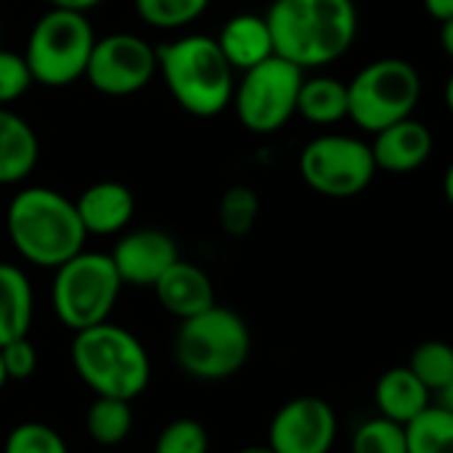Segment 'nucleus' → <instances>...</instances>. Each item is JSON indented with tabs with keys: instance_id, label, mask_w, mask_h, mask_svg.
I'll use <instances>...</instances> for the list:
<instances>
[{
	"instance_id": "f257e3e1",
	"label": "nucleus",
	"mask_w": 453,
	"mask_h": 453,
	"mask_svg": "<svg viewBox=\"0 0 453 453\" xmlns=\"http://www.w3.org/2000/svg\"><path fill=\"white\" fill-rule=\"evenodd\" d=\"M265 21L273 53L303 72L342 58L358 35L353 0H273Z\"/></svg>"
},
{
	"instance_id": "f03ea898",
	"label": "nucleus",
	"mask_w": 453,
	"mask_h": 453,
	"mask_svg": "<svg viewBox=\"0 0 453 453\" xmlns=\"http://www.w3.org/2000/svg\"><path fill=\"white\" fill-rule=\"evenodd\" d=\"M5 228L21 260L50 271L82 252L88 239L74 202L45 186H29L11 199Z\"/></svg>"
},
{
	"instance_id": "7ed1b4c3",
	"label": "nucleus",
	"mask_w": 453,
	"mask_h": 453,
	"mask_svg": "<svg viewBox=\"0 0 453 453\" xmlns=\"http://www.w3.org/2000/svg\"><path fill=\"white\" fill-rule=\"evenodd\" d=\"M72 366L93 395L135 401L151 382V358L125 326L104 321L74 332Z\"/></svg>"
},
{
	"instance_id": "20e7f679",
	"label": "nucleus",
	"mask_w": 453,
	"mask_h": 453,
	"mask_svg": "<svg viewBox=\"0 0 453 453\" xmlns=\"http://www.w3.org/2000/svg\"><path fill=\"white\" fill-rule=\"evenodd\" d=\"M157 72L175 104L194 117L210 119L231 106L234 69L210 35H186L159 45Z\"/></svg>"
},
{
	"instance_id": "39448f33",
	"label": "nucleus",
	"mask_w": 453,
	"mask_h": 453,
	"mask_svg": "<svg viewBox=\"0 0 453 453\" xmlns=\"http://www.w3.org/2000/svg\"><path fill=\"white\" fill-rule=\"evenodd\" d=\"M252 353V334L247 321L223 305L180 321L173 342V356L180 372L199 382H223L236 377Z\"/></svg>"
},
{
	"instance_id": "423d86ee",
	"label": "nucleus",
	"mask_w": 453,
	"mask_h": 453,
	"mask_svg": "<svg viewBox=\"0 0 453 453\" xmlns=\"http://www.w3.org/2000/svg\"><path fill=\"white\" fill-rule=\"evenodd\" d=\"M122 281L106 252H77L58 268H53L50 303L56 319L69 332L109 321L119 303Z\"/></svg>"
},
{
	"instance_id": "0eeeda50",
	"label": "nucleus",
	"mask_w": 453,
	"mask_h": 453,
	"mask_svg": "<svg viewBox=\"0 0 453 453\" xmlns=\"http://www.w3.org/2000/svg\"><path fill=\"white\" fill-rule=\"evenodd\" d=\"M96 42V32L85 13L50 5L32 27L24 48L32 82L45 88H66L85 77V66Z\"/></svg>"
},
{
	"instance_id": "6e6552de",
	"label": "nucleus",
	"mask_w": 453,
	"mask_h": 453,
	"mask_svg": "<svg viewBox=\"0 0 453 453\" xmlns=\"http://www.w3.org/2000/svg\"><path fill=\"white\" fill-rule=\"evenodd\" d=\"M422 98V77L406 58H377L348 82V119L377 133L393 122L414 117Z\"/></svg>"
},
{
	"instance_id": "1a4fd4ad",
	"label": "nucleus",
	"mask_w": 453,
	"mask_h": 453,
	"mask_svg": "<svg viewBox=\"0 0 453 453\" xmlns=\"http://www.w3.org/2000/svg\"><path fill=\"white\" fill-rule=\"evenodd\" d=\"M303 77L305 72L281 56H271L242 72L231 96L239 122L257 135L279 133L295 117Z\"/></svg>"
},
{
	"instance_id": "9d476101",
	"label": "nucleus",
	"mask_w": 453,
	"mask_h": 453,
	"mask_svg": "<svg viewBox=\"0 0 453 453\" xmlns=\"http://www.w3.org/2000/svg\"><path fill=\"white\" fill-rule=\"evenodd\" d=\"M300 175L321 196L350 199L369 188L377 167L366 141L356 135L329 133L313 138L303 149Z\"/></svg>"
},
{
	"instance_id": "9b49d317",
	"label": "nucleus",
	"mask_w": 453,
	"mask_h": 453,
	"mask_svg": "<svg viewBox=\"0 0 453 453\" xmlns=\"http://www.w3.org/2000/svg\"><path fill=\"white\" fill-rule=\"evenodd\" d=\"M154 74L157 48L130 32L96 37L85 66V80L93 85V90L111 98L141 93L154 80Z\"/></svg>"
},
{
	"instance_id": "f8f14e48",
	"label": "nucleus",
	"mask_w": 453,
	"mask_h": 453,
	"mask_svg": "<svg viewBox=\"0 0 453 453\" xmlns=\"http://www.w3.org/2000/svg\"><path fill=\"white\" fill-rule=\"evenodd\" d=\"M337 433V411L326 398L297 395L271 417L265 446L273 453H332Z\"/></svg>"
},
{
	"instance_id": "ddd939ff",
	"label": "nucleus",
	"mask_w": 453,
	"mask_h": 453,
	"mask_svg": "<svg viewBox=\"0 0 453 453\" xmlns=\"http://www.w3.org/2000/svg\"><path fill=\"white\" fill-rule=\"evenodd\" d=\"M122 287H154L159 276L180 257L178 244L167 231L135 228L117 239L109 252Z\"/></svg>"
},
{
	"instance_id": "4468645a",
	"label": "nucleus",
	"mask_w": 453,
	"mask_h": 453,
	"mask_svg": "<svg viewBox=\"0 0 453 453\" xmlns=\"http://www.w3.org/2000/svg\"><path fill=\"white\" fill-rule=\"evenodd\" d=\"M435 138L430 127L414 117H406L401 122H393L374 133V141L369 143L372 159L377 173H393V175H409L419 170L430 154H433Z\"/></svg>"
},
{
	"instance_id": "2eb2a0df",
	"label": "nucleus",
	"mask_w": 453,
	"mask_h": 453,
	"mask_svg": "<svg viewBox=\"0 0 453 453\" xmlns=\"http://www.w3.org/2000/svg\"><path fill=\"white\" fill-rule=\"evenodd\" d=\"M74 207L88 236H114L127 231L135 215V196L119 180H98L74 199Z\"/></svg>"
},
{
	"instance_id": "dca6fc26",
	"label": "nucleus",
	"mask_w": 453,
	"mask_h": 453,
	"mask_svg": "<svg viewBox=\"0 0 453 453\" xmlns=\"http://www.w3.org/2000/svg\"><path fill=\"white\" fill-rule=\"evenodd\" d=\"M151 289L157 292L159 305L178 321H186L215 305V287L207 271L180 257L159 276Z\"/></svg>"
},
{
	"instance_id": "f3484780",
	"label": "nucleus",
	"mask_w": 453,
	"mask_h": 453,
	"mask_svg": "<svg viewBox=\"0 0 453 453\" xmlns=\"http://www.w3.org/2000/svg\"><path fill=\"white\" fill-rule=\"evenodd\" d=\"M215 42H218L223 58L228 61V66L234 72H247L255 64L276 56L268 21L260 13H236V16H231L223 24Z\"/></svg>"
},
{
	"instance_id": "a211bd4d",
	"label": "nucleus",
	"mask_w": 453,
	"mask_h": 453,
	"mask_svg": "<svg viewBox=\"0 0 453 453\" xmlns=\"http://www.w3.org/2000/svg\"><path fill=\"white\" fill-rule=\"evenodd\" d=\"M40 159V141L32 125L16 111L0 106V186L21 183Z\"/></svg>"
},
{
	"instance_id": "6ab92c4d",
	"label": "nucleus",
	"mask_w": 453,
	"mask_h": 453,
	"mask_svg": "<svg viewBox=\"0 0 453 453\" xmlns=\"http://www.w3.org/2000/svg\"><path fill=\"white\" fill-rule=\"evenodd\" d=\"M430 403H433L430 390L411 374L409 366H393L377 380L374 388L377 414L395 425H409Z\"/></svg>"
},
{
	"instance_id": "aec40b11",
	"label": "nucleus",
	"mask_w": 453,
	"mask_h": 453,
	"mask_svg": "<svg viewBox=\"0 0 453 453\" xmlns=\"http://www.w3.org/2000/svg\"><path fill=\"white\" fill-rule=\"evenodd\" d=\"M35 321V289L29 276L11 263H0V348L27 337Z\"/></svg>"
},
{
	"instance_id": "412c9836",
	"label": "nucleus",
	"mask_w": 453,
	"mask_h": 453,
	"mask_svg": "<svg viewBox=\"0 0 453 453\" xmlns=\"http://www.w3.org/2000/svg\"><path fill=\"white\" fill-rule=\"evenodd\" d=\"M295 114L313 125H337L348 119V82L326 74L303 77Z\"/></svg>"
},
{
	"instance_id": "4be33fe9",
	"label": "nucleus",
	"mask_w": 453,
	"mask_h": 453,
	"mask_svg": "<svg viewBox=\"0 0 453 453\" xmlns=\"http://www.w3.org/2000/svg\"><path fill=\"white\" fill-rule=\"evenodd\" d=\"M406 366L430 390L433 401L453 406V350L449 342H443V340L419 342L411 350V358H409Z\"/></svg>"
},
{
	"instance_id": "5701e85b",
	"label": "nucleus",
	"mask_w": 453,
	"mask_h": 453,
	"mask_svg": "<svg viewBox=\"0 0 453 453\" xmlns=\"http://www.w3.org/2000/svg\"><path fill=\"white\" fill-rule=\"evenodd\" d=\"M406 453H453V406L433 401L403 425Z\"/></svg>"
},
{
	"instance_id": "b1692460",
	"label": "nucleus",
	"mask_w": 453,
	"mask_h": 453,
	"mask_svg": "<svg viewBox=\"0 0 453 453\" xmlns=\"http://www.w3.org/2000/svg\"><path fill=\"white\" fill-rule=\"evenodd\" d=\"M135 425L133 417V401L122 398H104L96 395L93 403L85 411V433L98 446H119L130 438Z\"/></svg>"
},
{
	"instance_id": "393cba45",
	"label": "nucleus",
	"mask_w": 453,
	"mask_h": 453,
	"mask_svg": "<svg viewBox=\"0 0 453 453\" xmlns=\"http://www.w3.org/2000/svg\"><path fill=\"white\" fill-rule=\"evenodd\" d=\"M257 218H260V196L255 188L236 183L223 191L218 204V220L231 239H244L255 228Z\"/></svg>"
},
{
	"instance_id": "a878e982",
	"label": "nucleus",
	"mask_w": 453,
	"mask_h": 453,
	"mask_svg": "<svg viewBox=\"0 0 453 453\" xmlns=\"http://www.w3.org/2000/svg\"><path fill=\"white\" fill-rule=\"evenodd\" d=\"M210 0H135L143 24L154 29H180L207 11Z\"/></svg>"
},
{
	"instance_id": "bb28decb",
	"label": "nucleus",
	"mask_w": 453,
	"mask_h": 453,
	"mask_svg": "<svg viewBox=\"0 0 453 453\" xmlns=\"http://www.w3.org/2000/svg\"><path fill=\"white\" fill-rule=\"evenodd\" d=\"M350 453H406L403 425H395L380 414L361 422L353 433Z\"/></svg>"
},
{
	"instance_id": "cd10ccee",
	"label": "nucleus",
	"mask_w": 453,
	"mask_h": 453,
	"mask_svg": "<svg viewBox=\"0 0 453 453\" xmlns=\"http://www.w3.org/2000/svg\"><path fill=\"white\" fill-rule=\"evenodd\" d=\"M3 453H69L64 435L45 422H21L8 438Z\"/></svg>"
},
{
	"instance_id": "c85d7f7f",
	"label": "nucleus",
	"mask_w": 453,
	"mask_h": 453,
	"mask_svg": "<svg viewBox=\"0 0 453 453\" xmlns=\"http://www.w3.org/2000/svg\"><path fill=\"white\" fill-rule=\"evenodd\" d=\"M154 453H210V435L199 419L180 417L162 427Z\"/></svg>"
},
{
	"instance_id": "c756f323",
	"label": "nucleus",
	"mask_w": 453,
	"mask_h": 453,
	"mask_svg": "<svg viewBox=\"0 0 453 453\" xmlns=\"http://www.w3.org/2000/svg\"><path fill=\"white\" fill-rule=\"evenodd\" d=\"M32 74L21 53L0 48V106L19 101L32 88Z\"/></svg>"
},
{
	"instance_id": "7c9ffc66",
	"label": "nucleus",
	"mask_w": 453,
	"mask_h": 453,
	"mask_svg": "<svg viewBox=\"0 0 453 453\" xmlns=\"http://www.w3.org/2000/svg\"><path fill=\"white\" fill-rule=\"evenodd\" d=\"M0 364L8 377V382H24L37 372V348L32 345L29 334L11 340L0 348Z\"/></svg>"
},
{
	"instance_id": "2f4dec72",
	"label": "nucleus",
	"mask_w": 453,
	"mask_h": 453,
	"mask_svg": "<svg viewBox=\"0 0 453 453\" xmlns=\"http://www.w3.org/2000/svg\"><path fill=\"white\" fill-rule=\"evenodd\" d=\"M422 5L435 21H453V0H422Z\"/></svg>"
},
{
	"instance_id": "473e14b6",
	"label": "nucleus",
	"mask_w": 453,
	"mask_h": 453,
	"mask_svg": "<svg viewBox=\"0 0 453 453\" xmlns=\"http://www.w3.org/2000/svg\"><path fill=\"white\" fill-rule=\"evenodd\" d=\"M50 5L56 8H69V11H80V13H88L90 8L101 5L104 0H48Z\"/></svg>"
},
{
	"instance_id": "72a5a7b5",
	"label": "nucleus",
	"mask_w": 453,
	"mask_h": 453,
	"mask_svg": "<svg viewBox=\"0 0 453 453\" xmlns=\"http://www.w3.org/2000/svg\"><path fill=\"white\" fill-rule=\"evenodd\" d=\"M236 453H273L268 446H247V449H242V451Z\"/></svg>"
},
{
	"instance_id": "f704fd0d",
	"label": "nucleus",
	"mask_w": 453,
	"mask_h": 453,
	"mask_svg": "<svg viewBox=\"0 0 453 453\" xmlns=\"http://www.w3.org/2000/svg\"><path fill=\"white\" fill-rule=\"evenodd\" d=\"M5 382H8V377H5V372H3V364H0V390L5 388Z\"/></svg>"
}]
</instances>
